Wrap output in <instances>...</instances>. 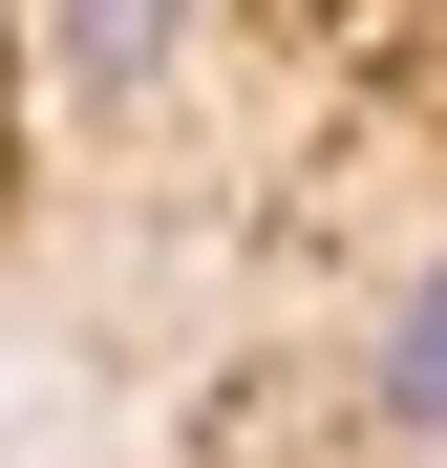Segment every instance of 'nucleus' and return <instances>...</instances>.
I'll use <instances>...</instances> for the list:
<instances>
[{
    "mask_svg": "<svg viewBox=\"0 0 447 468\" xmlns=\"http://www.w3.org/2000/svg\"><path fill=\"white\" fill-rule=\"evenodd\" d=\"M43 43H64L86 107H128V86H171V64L213 43V0H43Z\"/></svg>",
    "mask_w": 447,
    "mask_h": 468,
    "instance_id": "1",
    "label": "nucleus"
},
{
    "mask_svg": "<svg viewBox=\"0 0 447 468\" xmlns=\"http://www.w3.org/2000/svg\"><path fill=\"white\" fill-rule=\"evenodd\" d=\"M362 383H384V426H405V447H447V256H426V277L384 298V341H362Z\"/></svg>",
    "mask_w": 447,
    "mask_h": 468,
    "instance_id": "2",
    "label": "nucleus"
}]
</instances>
